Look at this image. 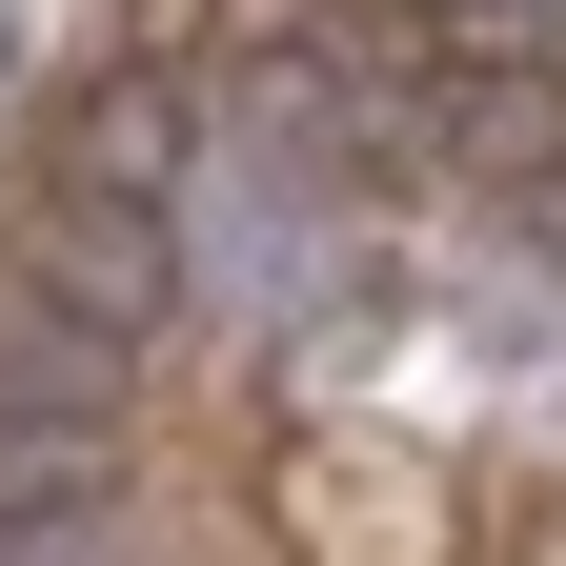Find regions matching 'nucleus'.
Instances as JSON below:
<instances>
[{
  "mask_svg": "<svg viewBox=\"0 0 566 566\" xmlns=\"http://www.w3.org/2000/svg\"><path fill=\"white\" fill-rule=\"evenodd\" d=\"M0 82H21V0H0Z\"/></svg>",
  "mask_w": 566,
  "mask_h": 566,
  "instance_id": "39448f33",
  "label": "nucleus"
},
{
  "mask_svg": "<svg viewBox=\"0 0 566 566\" xmlns=\"http://www.w3.org/2000/svg\"><path fill=\"white\" fill-rule=\"evenodd\" d=\"M0 424H122V324H82L41 263H0Z\"/></svg>",
  "mask_w": 566,
  "mask_h": 566,
  "instance_id": "f03ea898",
  "label": "nucleus"
},
{
  "mask_svg": "<svg viewBox=\"0 0 566 566\" xmlns=\"http://www.w3.org/2000/svg\"><path fill=\"white\" fill-rule=\"evenodd\" d=\"M61 163H102V182H182V163H202V82H163V61H122V82H82V122H61Z\"/></svg>",
  "mask_w": 566,
  "mask_h": 566,
  "instance_id": "7ed1b4c3",
  "label": "nucleus"
},
{
  "mask_svg": "<svg viewBox=\"0 0 566 566\" xmlns=\"http://www.w3.org/2000/svg\"><path fill=\"white\" fill-rule=\"evenodd\" d=\"M21 263H41L82 324L163 344V324H182V182H102V163H41V202H21Z\"/></svg>",
  "mask_w": 566,
  "mask_h": 566,
  "instance_id": "f257e3e1",
  "label": "nucleus"
},
{
  "mask_svg": "<svg viewBox=\"0 0 566 566\" xmlns=\"http://www.w3.org/2000/svg\"><path fill=\"white\" fill-rule=\"evenodd\" d=\"M0 566H102V506H0Z\"/></svg>",
  "mask_w": 566,
  "mask_h": 566,
  "instance_id": "20e7f679",
  "label": "nucleus"
}]
</instances>
